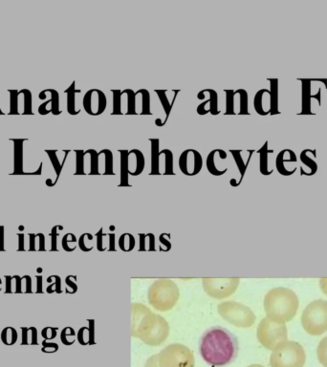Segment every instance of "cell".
I'll list each match as a JSON object with an SVG mask.
<instances>
[{"instance_id":"1","label":"cell","mask_w":327,"mask_h":367,"mask_svg":"<svg viewBox=\"0 0 327 367\" xmlns=\"http://www.w3.org/2000/svg\"><path fill=\"white\" fill-rule=\"evenodd\" d=\"M239 351L237 337L221 326L206 330L199 341V353L202 359L213 367H223L233 364Z\"/></svg>"},{"instance_id":"2","label":"cell","mask_w":327,"mask_h":367,"mask_svg":"<svg viewBox=\"0 0 327 367\" xmlns=\"http://www.w3.org/2000/svg\"><path fill=\"white\" fill-rule=\"evenodd\" d=\"M131 336L147 345L159 346L169 335V325L164 317L154 314L146 305L131 304Z\"/></svg>"},{"instance_id":"3","label":"cell","mask_w":327,"mask_h":367,"mask_svg":"<svg viewBox=\"0 0 327 367\" xmlns=\"http://www.w3.org/2000/svg\"><path fill=\"white\" fill-rule=\"evenodd\" d=\"M266 317L278 322H288L296 316L300 301L296 293L288 288L277 287L265 295Z\"/></svg>"},{"instance_id":"4","label":"cell","mask_w":327,"mask_h":367,"mask_svg":"<svg viewBox=\"0 0 327 367\" xmlns=\"http://www.w3.org/2000/svg\"><path fill=\"white\" fill-rule=\"evenodd\" d=\"M179 298V287L171 279H157L151 284L148 291L149 303L160 312L173 309Z\"/></svg>"},{"instance_id":"5","label":"cell","mask_w":327,"mask_h":367,"mask_svg":"<svg viewBox=\"0 0 327 367\" xmlns=\"http://www.w3.org/2000/svg\"><path fill=\"white\" fill-rule=\"evenodd\" d=\"M13 143V174L20 175L26 162L30 163V175H41L43 159L41 151L31 145L30 140L11 139Z\"/></svg>"},{"instance_id":"6","label":"cell","mask_w":327,"mask_h":367,"mask_svg":"<svg viewBox=\"0 0 327 367\" xmlns=\"http://www.w3.org/2000/svg\"><path fill=\"white\" fill-rule=\"evenodd\" d=\"M305 362L306 354L303 347L293 341L279 344L270 357L271 367H303Z\"/></svg>"},{"instance_id":"7","label":"cell","mask_w":327,"mask_h":367,"mask_svg":"<svg viewBox=\"0 0 327 367\" xmlns=\"http://www.w3.org/2000/svg\"><path fill=\"white\" fill-rule=\"evenodd\" d=\"M303 329L311 336H321L327 332V301L314 300L306 306L302 315Z\"/></svg>"},{"instance_id":"8","label":"cell","mask_w":327,"mask_h":367,"mask_svg":"<svg viewBox=\"0 0 327 367\" xmlns=\"http://www.w3.org/2000/svg\"><path fill=\"white\" fill-rule=\"evenodd\" d=\"M256 337L264 348L274 351L279 344L287 341L288 331L285 323L266 317L258 324Z\"/></svg>"},{"instance_id":"9","label":"cell","mask_w":327,"mask_h":367,"mask_svg":"<svg viewBox=\"0 0 327 367\" xmlns=\"http://www.w3.org/2000/svg\"><path fill=\"white\" fill-rule=\"evenodd\" d=\"M217 311L225 321L239 328H249L256 320L248 306L237 301H224L217 306Z\"/></svg>"},{"instance_id":"10","label":"cell","mask_w":327,"mask_h":367,"mask_svg":"<svg viewBox=\"0 0 327 367\" xmlns=\"http://www.w3.org/2000/svg\"><path fill=\"white\" fill-rule=\"evenodd\" d=\"M157 356L160 367H195L192 351L182 343L169 344Z\"/></svg>"},{"instance_id":"11","label":"cell","mask_w":327,"mask_h":367,"mask_svg":"<svg viewBox=\"0 0 327 367\" xmlns=\"http://www.w3.org/2000/svg\"><path fill=\"white\" fill-rule=\"evenodd\" d=\"M151 175H161L163 169L164 175H174L173 171V153L169 149L159 150L158 138H151Z\"/></svg>"},{"instance_id":"12","label":"cell","mask_w":327,"mask_h":367,"mask_svg":"<svg viewBox=\"0 0 327 367\" xmlns=\"http://www.w3.org/2000/svg\"><path fill=\"white\" fill-rule=\"evenodd\" d=\"M240 279L239 278L202 279V286L208 295L215 299H223L234 294L239 288Z\"/></svg>"},{"instance_id":"13","label":"cell","mask_w":327,"mask_h":367,"mask_svg":"<svg viewBox=\"0 0 327 367\" xmlns=\"http://www.w3.org/2000/svg\"><path fill=\"white\" fill-rule=\"evenodd\" d=\"M224 92L226 94L225 115H250L249 97L245 89L225 90Z\"/></svg>"},{"instance_id":"14","label":"cell","mask_w":327,"mask_h":367,"mask_svg":"<svg viewBox=\"0 0 327 367\" xmlns=\"http://www.w3.org/2000/svg\"><path fill=\"white\" fill-rule=\"evenodd\" d=\"M76 175H100L98 169V152L95 149L75 150Z\"/></svg>"},{"instance_id":"15","label":"cell","mask_w":327,"mask_h":367,"mask_svg":"<svg viewBox=\"0 0 327 367\" xmlns=\"http://www.w3.org/2000/svg\"><path fill=\"white\" fill-rule=\"evenodd\" d=\"M113 111L111 115H137L135 110V92L132 89L123 91L114 89Z\"/></svg>"},{"instance_id":"16","label":"cell","mask_w":327,"mask_h":367,"mask_svg":"<svg viewBox=\"0 0 327 367\" xmlns=\"http://www.w3.org/2000/svg\"><path fill=\"white\" fill-rule=\"evenodd\" d=\"M10 112L9 115H32V93L28 89L9 90Z\"/></svg>"},{"instance_id":"17","label":"cell","mask_w":327,"mask_h":367,"mask_svg":"<svg viewBox=\"0 0 327 367\" xmlns=\"http://www.w3.org/2000/svg\"><path fill=\"white\" fill-rule=\"evenodd\" d=\"M82 105L87 114L99 116L102 114L106 109V96L100 89H90L83 97Z\"/></svg>"},{"instance_id":"18","label":"cell","mask_w":327,"mask_h":367,"mask_svg":"<svg viewBox=\"0 0 327 367\" xmlns=\"http://www.w3.org/2000/svg\"><path fill=\"white\" fill-rule=\"evenodd\" d=\"M180 170L187 176H194L201 171L203 167L202 155L195 149H186L179 157Z\"/></svg>"},{"instance_id":"19","label":"cell","mask_w":327,"mask_h":367,"mask_svg":"<svg viewBox=\"0 0 327 367\" xmlns=\"http://www.w3.org/2000/svg\"><path fill=\"white\" fill-rule=\"evenodd\" d=\"M39 100L43 101L38 107V113L40 115H60L62 110L60 109V95L54 89H47L40 92L38 95Z\"/></svg>"},{"instance_id":"20","label":"cell","mask_w":327,"mask_h":367,"mask_svg":"<svg viewBox=\"0 0 327 367\" xmlns=\"http://www.w3.org/2000/svg\"><path fill=\"white\" fill-rule=\"evenodd\" d=\"M228 154L223 149H214L207 156V168L214 176H221L228 171L226 165H223V161H226Z\"/></svg>"},{"instance_id":"21","label":"cell","mask_w":327,"mask_h":367,"mask_svg":"<svg viewBox=\"0 0 327 367\" xmlns=\"http://www.w3.org/2000/svg\"><path fill=\"white\" fill-rule=\"evenodd\" d=\"M298 161V158H297V155L296 153L293 151L292 149H283L281 151L279 152L277 154V160H276V165H277V171L284 175V176H289L294 174L288 167L289 165L290 167L293 169V170H297V167L295 166V164L297 163Z\"/></svg>"},{"instance_id":"22","label":"cell","mask_w":327,"mask_h":367,"mask_svg":"<svg viewBox=\"0 0 327 367\" xmlns=\"http://www.w3.org/2000/svg\"><path fill=\"white\" fill-rule=\"evenodd\" d=\"M145 156L143 152L139 149H131L127 151L126 154V166H127V172L130 175L138 176L145 168Z\"/></svg>"},{"instance_id":"23","label":"cell","mask_w":327,"mask_h":367,"mask_svg":"<svg viewBox=\"0 0 327 367\" xmlns=\"http://www.w3.org/2000/svg\"><path fill=\"white\" fill-rule=\"evenodd\" d=\"M253 107L255 112L260 116H267L271 113V93L270 90L263 88L258 90L254 95Z\"/></svg>"},{"instance_id":"24","label":"cell","mask_w":327,"mask_h":367,"mask_svg":"<svg viewBox=\"0 0 327 367\" xmlns=\"http://www.w3.org/2000/svg\"><path fill=\"white\" fill-rule=\"evenodd\" d=\"M209 95V100L202 101L197 107V113L201 116L211 113L214 116L219 114L220 110L218 108V95L214 89H205Z\"/></svg>"},{"instance_id":"25","label":"cell","mask_w":327,"mask_h":367,"mask_svg":"<svg viewBox=\"0 0 327 367\" xmlns=\"http://www.w3.org/2000/svg\"><path fill=\"white\" fill-rule=\"evenodd\" d=\"M113 153L109 149H101L98 152V169L100 175H114Z\"/></svg>"},{"instance_id":"26","label":"cell","mask_w":327,"mask_h":367,"mask_svg":"<svg viewBox=\"0 0 327 367\" xmlns=\"http://www.w3.org/2000/svg\"><path fill=\"white\" fill-rule=\"evenodd\" d=\"M302 81V112L299 115H315L311 110L312 79L299 78Z\"/></svg>"},{"instance_id":"27","label":"cell","mask_w":327,"mask_h":367,"mask_svg":"<svg viewBox=\"0 0 327 367\" xmlns=\"http://www.w3.org/2000/svg\"><path fill=\"white\" fill-rule=\"evenodd\" d=\"M135 110L136 114L140 109L138 115H152L151 110V94L147 89H139L135 92Z\"/></svg>"},{"instance_id":"28","label":"cell","mask_w":327,"mask_h":367,"mask_svg":"<svg viewBox=\"0 0 327 367\" xmlns=\"http://www.w3.org/2000/svg\"><path fill=\"white\" fill-rule=\"evenodd\" d=\"M70 150H64V155H63V159L60 160V154L59 150H46V154L48 155L49 159H50L51 163L53 165V168L56 172L57 175V180L60 177L62 171H63V165L66 162V158L68 156Z\"/></svg>"},{"instance_id":"29","label":"cell","mask_w":327,"mask_h":367,"mask_svg":"<svg viewBox=\"0 0 327 367\" xmlns=\"http://www.w3.org/2000/svg\"><path fill=\"white\" fill-rule=\"evenodd\" d=\"M67 95V111L72 116L80 114L81 109H77L76 103V95L81 93V89H76V81H73L72 84L64 91Z\"/></svg>"},{"instance_id":"30","label":"cell","mask_w":327,"mask_h":367,"mask_svg":"<svg viewBox=\"0 0 327 367\" xmlns=\"http://www.w3.org/2000/svg\"><path fill=\"white\" fill-rule=\"evenodd\" d=\"M268 141L265 142L264 145L262 146V147L258 150L259 153V169L260 172L263 175H270L273 173V169H270L269 167V154L273 153L274 150H270L268 147Z\"/></svg>"},{"instance_id":"31","label":"cell","mask_w":327,"mask_h":367,"mask_svg":"<svg viewBox=\"0 0 327 367\" xmlns=\"http://www.w3.org/2000/svg\"><path fill=\"white\" fill-rule=\"evenodd\" d=\"M301 161L303 165H306L311 171L310 176L315 174L318 170V164L316 162L317 154L315 149H304L301 153Z\"/></svg>"},{"instance_id":"32","label":"cell","mask_w":327,"mask_h":367,"mask_svg":"<svg viewBox=\"0 0 327 367\" xmlns=\"http://www.w3.org/2000/svg\"><path fill=\"white\" fill-rule=\"evenodd\" d=\"M270 81V93H271V113L270 115L280 114L278 109V79L268 78Z\"/></svg>"},{"instance_id":"33","label":"cell","mask_w":327,"mask_h":367,"mask_svg":"<svg viewBox=\"0 0 327 367\" xmlns=\"http://www.w3.org/2000/svg\"><path fill=\"white\" fill-rule=\"evenodd\" d=\"M21 333H22V342L21 344L27 345H36L38 344V330L36 327H21Z\"/></svg>"},{"instance_id":"34","label":"cell","mask_w":327,"mask_h":367,"mask_svg":"<svg viewBox=\"0 0 327 367\" xmlns=\"http://www.w3.org/2000/svg\"><path fill=\"white\" fill-rule=\"evenodd\" d=\"M6 279V293H22V278L19 276L9 277L5 276Z\"/></svg>"},{"instance_id":"35","label":"cell","mask_w":327,"mask_h":367,"mask_svg":"<svg viewBox=\"0 0 327 367\" xmlns=\"http://www.w3.org/2000/svg\"><path fill=\"white\" fill-rule=\"evenodd\" d=\"M166 90H155V93L158 95L160 101H161V104L163 106L164 111L165 113L166 116V120L167 118L169 117V114L171 112V109H172V105L174 103V101H170L168 100V97H167V94H166Z\"/></svg>"},{"instance_id":"36","label":"cell","mask_w":327,"mask_h":367,"mask_svg":"<svg viewBox=\"0 0 327 367\" xmlns=\"http://www.w3.org/2000/svg\"><path fill=\"white\" fill-rule=\"evenodd\" d=\"M1 341L6 345H13L17 342V332L13 327H6L1 333Z\"/></svg>"},{"instance_id":"37","label":"cell","mask_w":327,"mask_h":367,"mask_svg":"<svg viewBox=\"0 0 327 367\" xmlns=\"http://www.w3.org/2000/svg\"><path fill=\"white\" fill-rule=\"evenodd\" d=\"M317 354H318L319 363L323 367H327V337L324 338L319 343Z\"/></svg>"},{"instance_id":"38","label":"cell","mask_w":327,"mask_h":367,"mask_svg":"<svg viewBox=\"0 0 327 367\" xmlns=\"http://www.w3.org/2000/svg\"><path fill=\"white\" fill-rule=\"evenodd\" d=\"M128 150L121 149L119 150L121 154V185L122 186H127L128 185V172H127V166H126V154Z\"/></svg>"},{"instance_id":"39","label":"cell","mask_w":327,"mask_h":367,"mask_svg":"<svg viewBox=\"0 0 327 367\" xmlns=\"http://www.w3.org/2000/svg\"><path fill=\"white\" fill-rule=\"evenodd\" d=\"M230 152L232 153V155H233V157H234V159H235V161L237 163V165L239 167L240 174L243 177L244 174H245V172H246L248 164L243 161V158H242V155H241V152L242 151L241 150H233V149H231Z\"/></svg>"},{"instance_id":"40","label":"cell","mask_w":327,"mask_h":367,"mask_svg":"<svg viewBox=\"0 0 327 367\" xmlns=\"http://www.w3.org/2000/svg\"><path fill=\"white\" fill-rule=\"evenodd\" d=\"M75 337V332L71 327H66L63 330L62 332V342L65 345H71L74 342V338Z\"/></svg>"},{"instance_id":"41","label":"cell","mask_w":327,"mask_h":367,"mask_svg":"<svg viewBox=\"0 0 327 367\" xmlns=\"http://www.w3.org/2000/svg\"><path fill=\"white\" fill-rule=\"evenodd\" d=\"M41 336L44 340H53L57 336V328L53 327H45L41 331Z\"/></svg>"},{"instance_id":"42","label":"cell","mask_w":327,"mask_h":367,"mask_svg":"<svg viewBox=\"0 0 327 367\" xmlns=\"http://www.w3.org/2000/svg\"><path fill=\"white\" fill-rule=\"evenodd\" d=\"M42 346V352L44 353H55L58 351L59 346L57 343H51V342H43Z\"/></svg>"},{"instance_id":"43","label":"cell","mask_w":327,"mask_h":367,"mask_svg":"<svg viewBox=\"0 0 327 367\" xmlns=\"http://www.w3.org/2000/svg\"><path fill=\"white\" fill-rule=\"evenodd\" d=\"M56 281L54 283H52L49 287H47V293H53V292H57V293H61L62 290V285H61V279L58 276H55Z\"/></svg>"},{"instance_id":"44","label":"cell","mask_w":327,"mask_h":367,"mask_svg":"<svg viewBox=\"0 0 327 367\" xmlns=\"http://www.w3.org/2000/svg\"><path fill=\"white\" fill-rule=\"evenodd\" d=\"M29 237H30V248L29 251H38L37 248V244H38V236L35 233H29Z\"/></svg>"},{"instance_id":"45","label":"cell","mask_w":327,"mask_h":367,"mask_svg":"<svg viewBox=\"0 0 327 367\" xmlns=\"http://www.w3.org/2000/svg\"><path fill=\"white\" fill-rule=\"evenodd\" d=\"M145 367H159V363H158V356L157 355H153L151 358L148 359V361L146 362Z\"/></svg>"},{"instance_id":"46","label":"cell","mask_w":327,"mask_h":367,"mask_svg":"<svg viewBox=\"0 0 327 367\" xmlns=\"http://www.w3.org/2000/svg\"><path fill=\"white\" fill-rule=\"evenodd\" d=\"M86 334H87V328L83 327L82 329L80 330L79 332V335H78V339H79V342H81L82 344H86L87 342V338H86Z\"/></svg>"},{"instance_id":"47","label":"cell","mask_w":327,"mask_h":367,"mask_svg":"<svg viewBox=\"0 0 327 367\" xmlns=\"http://www.w3.org/2000/svg\"><path fill=\"white\" fill-rule=\"evenodd\" d=\"M71 242H76L75 236L72 233H68L66 234L63 239V249L66 251L68 248V244H70Z\"/></svg>"},{"instance_id":"48","label":"cell","mask_w":327,"mask_h":367,"mask_svg":"<svg viewBox=\"0 0 327 367\" xmlns=\"http://www.w3.org/2000/svg\"><path fill=\"white\" fill-rule=\"evenodd\" d=\"M58 228H59V226H57V227H55V228H53V229H52V251H57V236H58V232H57V230H58Z\"/></svg>"},{"instance_id":"49","label":"cell","mask_w":327,"mask_h":367,"mask_svg":"<svg viewBox=\"0 0 327 367\" xmlns=\"http://www.w3.org/2000/svg\"><path fill=\"white\" fill-rule=\"evenodd\" d=\"M38 236V241L39 243L38 245V251L41 252V251H45V247H44V244H45V238H44V235L42 233H38L37 234Z\"/></svg>"},{"instance_id":"50","label":"cell","mask_w":327,"mask_h":367,"mask_svg":"<svg viewBox=\"0 0 327 367\" xmlns=\"http://www.w3.org/2000/svg\"><path fill=\"white\" fill-rule=\"evenodd\" d=\"M22 279L25 281L26 289L25 293L27 294H31L32 293V279L29 277V276H24L22 277Z\"/></svg>"},{"instance_id":"51","label":"cell","mask_w":327,"mask_h":367,"mask_svg":"<svg viewBox=\"0 0 327 367\" xmlns=\"http://www.w3.org/2000/svg\"><path fill=\"white\" fill-rule=\"evenodd\" d=\"M18 236V249L17 251H25V248H24V234L23 233H18L17 234Z\"/></svg>"},{"instance_id":"52","label":"cell","mask_w":327,"mask_h":367,"mask_svg":"<svg viewBox=\"0 0 327 367\" xmlns=\"http://www.w3.org/2000/svg\"><path fill=\"white\" fill-rule=\"evenodd\" d=\"M5 230H4V227L0 226V251H5L4 249V243H5Z\"/></svg>"},{"instance_id":"53","label":"cell","mask_w":327,"mask_h":367,"mask_svg":"<svg viewBox=\"0 0 327 367\" xmlns=\"http://www.w3.org/2000/svg\"><path fill=\"white\" fill-rule=\"evenodd\" d=\"M320 287L323 293L327 296V278L320 279Z\"/></svg>"},{"instance_id":"54","label":"cell","mask_w":327,"mask_h":367,"mask_svg":"<svg viewBox=\"0 0 327 367\" xmlns=\"http://www.w3.org/2000/svg\"><path fill=\"white\" fill-rule=\"evenodd\" d=\"M311 99L317 100L318 103H319V105L321 106V105H322V88H319L318 92H317V94H315V95H312V96H311Z\"/></svg>"},{"instance_id":"55","label":"cell","mask_w":327,"mask_h":367,"mask_svg":"<svg viewBox=\"0 0 327 367\" xmlns=\"http://www.w3.org/2000/svg\"><path fill=\"white\" fill-rule=\"evenodd\" d=\"M42 277L37 276V293H42Z\"/></svg>"},{"instance_id":"56","label":"cell","mask_w":327,"mask_h":367,"mask_svg":"<svg viewBox=\"0 0 327 367\" xmlns=\"http://www.w3.org/2000/svg\"><path fill=\"white\" fill-rule=\"evenodd\" d=\"M313 80H316V81H321V82H323L324 84H325V87H326V89H327V78H316V79H313Z\"/></svg>"},{"instance_id":"57","label":"cell","mask_w":327,"mask_h":367,"mask_svg":"<svg viewBox=\"0 0 327 367\" xmlns=\"http://www.w3.org/2000/svg\"><path fill=\"white\" fill-rule=\"evenodd\" d=\"M264 367L263 366H261V365H256V364H254V365H251V366H249V367Z\"/></svg>"},{"instance_id":"58","label":"cell","mask_w":327,"mask_h":367,"mask_svg":"<svg viewBox=\"0 0 327 367\" xmlns=\"http://www.w3.org/2000/svg\"><path fill=\"white\" fill-rule=\"evenodd\" d=\"M18 228H19V230H21V231H22V230L24 229V227H23V226H20Z\"/></svg>"},{"instance_id":"59","label":"cell","mask_w":327,"mask_h":367,"mask_svg":"<svg viewBox=\"0 0 327 367\" xmlns=\"http://www.w3.org/2000/svg\"><path fill=\"white\" fill-rule=\"evenodd\" d=\"M37 271H38V273H41V272H42V270H41V268H38Z\"/></svg>"},{"instance_id":"60","label":"cell","mask_w":327,"mask_h":367,"mask_svg":"<svg viewBox=\"0 0 327 367\" xmlns=\"http://www.w3.org/2000/svg\"><path fill=\"white\" fill-rule=\"evenodd\" d=\"M1 285H2V280H1V279H0V291L2 290V288H1Z\"/></svg>"},{"instance_id":"61","label":"cell","mask_w":327,"mask_h":367,"mask_svg":"<svg viewBox=\"0 0 327 367\" xmlns=\"http://www.w3.org/2000/svg\"><path fill=\"white\" fill-rule=\"evenodd\" d=\"M2 114H3V112H2V111H1V109H0V115Z\"/></svg>"}]
</instances>
